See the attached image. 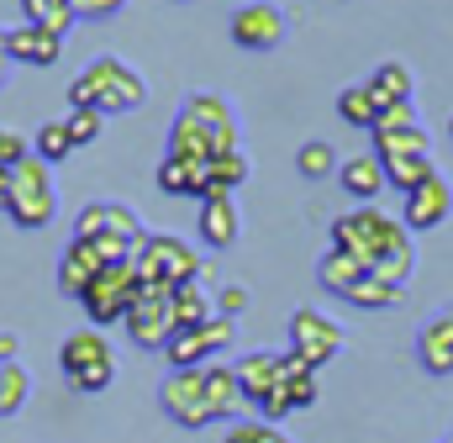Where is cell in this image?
I'll return each mask as SVG.
<instances>
[{
	"instance_id": "obj_1",
	"label": "cell",
	"mask_w": 453,
	"mask_h": 443,
	"mask_svg": "<svg viewBox=\"0 0 453 443\" xmlns=\"http://www.w3.org/2000/svg\"><path fill=\"white\" fill-rule=\"evenodd\" d=\"M169 153L174 159H206V164L222 159V153H237V121H232L222 96L196 90L180 106L174 127H169Z\"/></svg>"
},
{
	"instance_id": "obj_30",
	"label": "cell",
	"mask_w": 453,
	"mask_h": 443,
	"mask_svg": "<svg viewBox=\"0 0 453 443\" xmlns=\"http://www.w3.org/2000/svg\"><path fill=\"white\" fill-rule=\"evenodd\" d=\"M32 396V375L21 364H0V417H16Z\"/></svg>"
},
{
	"instance_id": "obj_4",
	"label": "cell",
	"mask_w": 453,
	"mask_h": 443,
	"mask_svg": "<svg viewBox=\"0 0 453 443\" xmlns=\"http://www.w3.org/2000/svg\"><path fill=\"white\" fill-rule=\"evenodd\" d=\"M58 369H64L69 391H80V396H101V391H111V380H116L111 338H106L101 328L69 332L64 348H58Z\"/></svg>"
},
{
	"instance_id": "obj_44",
	"label": "cell",
	"mask_w": 453,
	"mask_h": 443,
	"mask_svg": "<svg viewBox=\"0 0 453 443\" xmlns=\"http://www.w3.org/2000/svg\"><path fill=\"white\" fill-rule=\"evenodd\" d=\"M449 143H453V116H449Z\"/></svg>"
},
{
	"instance_id": "obj_38",
	"label": "cell",
	"mask_w": 453,
	"mask_h": 443,
	"mask_svg": "<svg viewBox=\"0 0 453 443\" xmlns=\"http://www.w3.org/2000/svg\"><path fill=\"white\" fill-rule=\"evenodd\" d=\"M242 312H248V291H242V285H222V291H217V317H232V323H237Z\"/></svg>"
},
{
	"instance_id": "obj_43",
	"label": "cell",
	"mask_w": 453,
	"mask_h": 443,
	"mask_svg": "<svg viewBox=\"0 0 453 443\" xmlns=\"http://www.w3.org/2000/svg\"><path fill=\"white\" fill-rule=\"evenodd\" d=\"M5 74H11V53H0V85H5Z\"/></svg>"
},
{
	"instance_id": "obj_32",
	"label": "cell",
	"mask_w": 453,
	"mask_h": 443,
	"mask_svg": "<svg viewBox=\"0 0 453 443\" xmlns=\"http://www.w3.org/2000/svg\"><path fill=\"white\" fill-rule=\"evenodd\" d=\"M348 301H353V307H364V312H385V307H395V301H401V291H395L390 280H380V275H364V280L348 291Z\"/></svg>"
},
{
	"instance_id": "obj_29",
	"label": "cell",
	"mask_w": 453,
	"mask_h": 443,
	"mask_svg": "<svg viewBox=\"0 0 453 443\" xmlns=\"http://www.w3.org/2000/svg\"><path fill=\"white\" fill-rule=\"evenodd\" d=\"M338 153H333V143H322V137H311V143H301V153H296V169L306 175V180H333L338 175Z\"/></svg>"
},
{
	"instance_id": "obj_46",
	"label": "cell",
	"mask_w": 453,
	"mask_h": 443,
	"mask_svg": "<svg viewBox=\"0 0 453 443\" xmlns=\"http://www.w3.org/2000/svg\"><path fill=\"white\" fill-rule=\"evenodd\" d=\"M443 443H453V439H443Z\"/></svg>"
},
{
	"instance_id": "obj_18",
	"label": "cell",
	"mask_w": 453,
	"mask_h": 443,
	"mask_svg": "<svg viewBox=\"0 0 453 443\" xmlns=\"http://www.w3.org/2000/svg\"><path fill=\"white\" fill-rule=\"evenodd\" d=\"M158 190L206 201V196H211V164H206V159H174V153H164V164H158Z\"/></svg>"
},
{
	"instance_id": "obj_3",
	"label": "cell",
	"mask_w": 453,
	"mask_h": 443,
	"mask_svg": "<svg viewBox=\"0 0 453 443\" xmlns=\"http://www.w3.org/2000/svg\"><path fill=\"white\" fill-rule=\"evenodd\" d=\"M411 237V227L395 217H385L380 206H353V212H342L338 222H333V248H342V253H353L364 269H374L390 248H401Z\"/></svg>"
},
{
	"instance_id": "obj_41",
	"label": "cell",
	"mask_w": 453,
	"mask_h": 443,
	"mask_svg": "<svg viewBox=\"0 0 453 443\" xmlns=\"http://www.w3.org/2000/svg\"><path fill=\"white\" fill-rule=\"evenodd\" d=\"M16 354H21V338L16 332H0V364H16Z\"/></svg>"
},
{
	"instance_id": "obj_2",
	"label": "cell",
	"mask_w": 453,
	"mask_h": 443,
	"mask_svg": "<svg viewBox=\"0 0 453 443\" xmlns=\"http://www.w3.org/2000/svg\"><path fill=\"white\" fill-rule=\"evenodd\" d=\"M69 106H96L101 116H111V111H142L148 106V80L132 64H121L116 53H101L96 64H85L69 80Z\"/></svg>"
},
{
	"instance_id": "obj_22",
	"label": "cell",
	"mask_w": 453,
	"mask_h": 443,
	"mask_svg": "<svg viewBox=\"0 0 453 443\" xmlns=\"http://www.w3.org/2000/svg\"><path fill=\"white\" fill-rule=\"evenodd\" d=\"M237 227H242V217H237V201L232 196H206L201 201V243L206 248H232L237 243Z\"/></svg>"
},
{
	"instance_id": "obj_8",
	"label": "cell",
	"mask_w": 453,
	"mask_h": 443,
	"mask_svg": "<svg viewBox=\"0 0 453 443\" xmlns=\"http://www.w3.org/2000/svg\"><path fill=\"white\" fill-rule=\"evenodd\" d=\"M132 301H137V264H132V259H127V264H106V269L96 275V285L80 296L90 328H111V323H121V317L132 312Z\"/></svg>"
},
{
	"instance_id": "obj_17",
	"label": "cell",
	"mask_w": 453,
	"mask_h": 443,
	"mask_svg": "<svg viewBox=\"0 0 453 443\" xmlns=\"http://www.w3.org/2000/svg\"><path fill=\"white\" fill-rule=\"evenodd\" d=\"M106 264H101V253H96V243H85V237H74L69 248H64V259H58V291L69 296V301H80L90 285H96V275H101Z\"/></svg>"
},
{
	"instance_id": "obj_5",
	"label": "cell",
	"mask_w": 453,
	"mask_h": 443,
	"mask_svg": "<svg viewBox=\"0 0 453 443\" xmlns=\"http://www.w3.org/2000/svg\"><path fill=\"white\" fill-rule=\"evenodd\" d=\"M374 153H380V164H385V185H395L401 196L417 190L427 175H438V164H433V137H427L422 121H417V127H395V132H374Z\"/></svg>"
},
{
	"instance_id": "obj_25",
	"label": "cell",
	"mask_w": 453,
	"mask_h": 443,
	"mask_svg": "<svg viewBox=\"0 0 453 443\" xmlns=\"http://www.w3.org/2000/svg\"><path fill=\"white\" fill-rule=\"evenodd\" d=\"M364 275H369V269H364L353 253H342V248H327V253H322V264H317V280H322L333 296H342V301H348V291H353Z\"/></svg>"
},
{
	"instance_id": "obj_23",
	"label": "cell",
	"mask_w": 453,
	"mask_h": 443,
	"mask_svg": "<svg viewBox=\"0 0 453 443\" xmlns=\"http://www.w3.org/2000/svg\"><path fill=\"white\" fill-rule=\"evenodd\" d=\"M169 317H174V328H206V323L217 317V296H211L201 280L174 285V296H169Z\"/></svg>"
},
{
	"instance_id": "obj_37",
	"label": "cell",
	"mask_w": 453,
	"mask_h": 443,
	"mask_svg": "<svg viewBox=\"0 0 453 443\" xmlns=\"http://www.w3.org/2000/svg\"><path fill=\"white\" fill-rule=\"evenodd\" d=\"M395 127H417V106H411V101H395V106L380 111L374 132H395Z\"/></svg>"
},
{
	"instance_id": "obj_35",
	"label": "cell",
	"mask_w": 453,
	"mask_h": 443,
	"mask_svg": "<svg viewBox=\"0 0 453 443\" xmlns=\"http://www.w3.org/2000/svg\"><path fill=\"white\" fill-rule=\"evenodd\" d=\"M21 159H32V137H21L16 127H0V169H16Z\"/></svg>"
},
{
	"instance_id": "obj_20",
	"label": "cell",
	"mask_w": 453,
	"mask_h": 443,
	"mask_svg": "<svg viewBox=\"0 0 453 443\" xmlns=\"http://www.w3.org/2000/svg\"><path fill=\"white\" fill-rule=\"evenodd\" d=\"M417 359L427 375H453V307L417 332Z\"/></svg>"
},
{
	"instance_id": "obj_6",
	"label": "cell",
	"mask_w": 453,
	"mask_h": 443,
	"mask_svg": "<svg viewBox=\"0 0 453 443\" xmlns=\"http://www.w3.org/2000/svg\"><path fill=\"white\" fill-rule=\"evenodd\" d=\"M5 217L27 232H42L48 222L58 217V185L48 175V164L32 153L11 169V196H5Z\"/></svg>"
},
{
	"instance_id": "obj_26",
	"label": "cell",
	"mask_w": 453,
	"mask_h": 443,
	"mask_svg": "<svg viewBox=\"0 0 453 443\" xmlns=\"http://www.w3.org/2000/svg\"><path fill=\"white\" fill-rule=\"evenodd\" d=\"M380 111H385V101L374 96V85H369V80H364V85H348V90L338 96V116L348 121V127H364V132H374Z\"/></svg>"
},
{
	"instance_id": "obj_45",
	"label": "cell",
	"mask_w": 453,
	"mask_h": 443,
	"mask_svg": "<svg viewBox=\"0 0 453 443\" xmlns=\"http://www.w3.org/2000/svg\"><path fill=\"white\" fill-rule=\"evenodd\" d=\"M0 53H5V32H0Z\"/></svg>"
},
{
	"instance_id": "obj_27",
	"label": "cell",
	"mask_w": 453,
	"mask_h": 443,
	"mask_svg": "<svg viewBox=\"0 0 453 443\" xmlns=\"http://www.w3.org/2000/svg\"><path fill=\"white\" fill-rule=\"evenodd\" d=\"M369 85H374V96H380L385 106H395V101H411V96H417V80H411V69H406L401 58H385V64L369 74Z\"/></svg>"
},
{
	"instance_id": "obj_24",
	"label": "cell",
	"mask_w": 453,
	"mask_h": 443,
	"mask_svg": "<svg viewBox=\"0 0 453 443\" xmlns=\"http://www.w3.org/2000/svg\"><path fill=\"white\" fill-rule=\"evenodd\" d=\"M211 338L206 328H174L169 332V343H164V359H169V369H206L211 364Z\"/></svg>"
},
{
	"instance_id": "obj_9",
	"label": "cell",
	"mask_w": 453,
	"mask_h": 443,
	"mask_svg": "<svg viewBox=\"0 0 453 443\" xmlns=\"http://www.w3.org/2000/svg\"><path fill=\"white\" fill-rule=\"evenodd\" d=\"M306 407H317V369L301 354H285L280 359V385L258 401V423H280V417L306 412Z\"/></svg>"
},
{
	"instance_id": "obj_14",
	"label": "cell",
	"mask_w": 453,
	"mask_h": 443,
	"mask_svg": "<svg viewBox=\"0 0 453 443\" xmlns=\"http://www.w3.org/2000/svg\"><path fill=\"white\" fill-rule=\"evenodd\" d=\"M453 217V185L449 175L438 169V175H427L417 190H406V206H401V222L411 227V232H433V227H443Z\"/></svg>"
},
{
	"instance_id": "obj_7",
	"label": "cell",
	"mask_w": 453,
	"mask_h": 443,
	"mask_svg": "<svg viewBox=\"0 0 453 443\" xmlns=\"http://www.w3.org/2000/svg\"><path fill=\"white\" fill-rule=\"evenodd\" d=\"M132 264H137V280H158V285H190V280H201V269H206L201 253H196L190 243L169 237V232H148V237L137 243Z\"/></svg>"
},
{
	"instance_id": "obj_36",
	"label": "cell",
	"mask_w": 453,
	"mask_h": 443,
	"mask_svg": "<svg viewBox=\"0 0 453 443\" xmlns=\"http://www.w3.org/2000/svg\"><path fill=\"white\" fill-rule=\"evenodd\" d=\"M69 5H74V21H111L127 0H69Z\"/></svg>"
},
{
	"instance_id": "obj_42",
	"label": "cell",
	"mask_w": 453,
	"mask_h": 443,
	"mask_svg": "<svg viewBox=\"0 0 453 443\" xmlns=\"http://www.w3.org/2000/svg\"><path fill=\"white\" fill-rule=\"evenodd\" d=\"M5 196H11V169H0V206H5Z\"/></svg>"
},
{
	"instance_id": "obj_11",
	"label": "cell",
	"mask_w": 453,
	"mask_h": 443,
	"mask_svg": "<svg viewBox=\"0 0 453 443\" xmlns=\"http://www.w3.org/2000/svg\"><path fill=\"white\" fill-rule=\"evenodd\" d=\"M290 354H301L311 369H322V364H333L342 354V328L327 312L301 307V312H290Z\"/></svg>"
},
{
	"instance_id": "obj_40",
	"label": "cell",
	"mask_w": 453,
	"mask_h": 443,
	"mask_svg": "<svg viewBox=\"0 0 453 443\" xmlns=\"http://www.w3.org/2000/svg\"><path fill=\"white\" fill-rule=\"evenodd\" d=\"M264 433H269V423H232L222 443H264Z\"/></svg>"
},
{
	"instance_id": "obj_10",
	"label": "cell",
	"mask_w": 453,
	"mask_h": 443,
	"mask_svg": "<svg viewBox=\"0 0 453 443\" xmlns=\"http://www.w3.org/2000/svg\"><path fill=\"white\" fill-rule=\"evenodd\" d=\"M158 407L180 428H206L211 423V412H206V369H169L164 385H158Z\"/></svg>"
},
{
	"instance_id": "obj_15",
	"label": "cell",
	"mask_w": 453,
	"mask_h": 443,
	"mask_svg": "<svg viewBox=\"0 0 453 443\" xmlns=\"http://www.w3.org/2000/svg\"><path fill=\"white\" fill-rule=\"evenodd\" d=\"M206 412L211 423H242L248 412V396H242V380H237V364H206Z\"/></svg>"
},
{
	"instance_id": "obj_34",
	"label": "cell",
	"mask_w": 453,
	"mask_h": 443,
	"mask_svg": "<svg viewBox=\"0 0 453 443\" xmlns=\"http://www.w3.org/2000/svg\"><path fill=\"white\" fill-rule=\"evenodd\" d=\"M64 121H69L74 148H90V143L101 137V127H106V116H101L96 106H69V116H64Z\"/></svg>"
},
{
	"instance_id": "obj_39",
	"label": "cell",
	"mask_w": 453,
	"mask_h": 443,
	"mask_svg": "<svg viewBox=\"0 0 453 443\" xmlns=\"http://www.w3.org/2000/svg\"><path fill=\"white\" fill-rule=\"evenodd\" d=\"M206 338H211V348H217V354H226V348H232V338H237V323H232V317H211V323H206Z\"/></svg>"
},
{
	"instance_id": "obj_16",
	"label": "cell",
	"mask_w": 453,
	"mask_h": 443,
	"mask_svg": "<svg viewBox=\"0 0 453 443\" xmlns=\"http://www.w3.org/2000/svg\"><path fill=\"white\" fill-rule=\"evenodd\" d=\"M5 53H11V64L53 69V64H58V53H64V37H58V32H48V27H37V21H21V27H11V32H5Z\"/></svg>"
},
{
	"instance_id": "obj_31",
	"label": "cell",
	"mask_w": 453,
	"mask_h": 443,
	"mask_svg": "<svg viewBox=\"0 0 453 443\" xmlns=\"http://www.w3.org/2000/svg\"><path fill=\"white\" fill-rule=\"evenodd\" d=\"M21 16L37 21V27H48V32H58V37L74 27V5L69 0H21Z\"/></svg>"
},
{
	"instance_id": "obj_19",
	"label": "cell",
	"mask_w": 453,
	"mask_h": 443,
	"mask_svg": "<svg viewBox=\"0 0 453 443\" xmlns=\"http://www.w3.org/2000/svg\"><path fill=\"white\" fill-rule=\"evenodd\" d=\"M338 185L358 201V206H374V196L385 190V164H380V153H353V159H342Z\"/></svg>"
},
{
	"instance_id": "obj_13",
	"label": "cell",
	"mask_w": 453,
	"mask_h": 443,
	"mask_svg": "<svg viewBox=\"0 0 453 443\" xmlns=\"http://www.w3.org/2000/svg\"><path fill=\"white\" fill-rule=\"evenodd\" d=\"M74 237H85V243H96V237H127V243H142L148 227H142V217H137L127 201H90V206L74 217Z\"/></svg>"
},
{
	"instance_id": "obj_33",
	"label": "cell",
	"mask_w": 453,
	"mask_h": 443,
	"mask_svg": "<svg viewBox=\"0 0 453 443\" xmlns=\"http://www.w3.org/2000/svg\"><path fill=\"white\" fill-rule=\"evenodd\" d=\"M242 180H248V159H242V148H237V153H222V159H211V196H232Z\"/></svg>"
},
{
	"instance_id": "obj_21",
	"label": "cell",
	"mask_w": 453,
	"mask_h": 443,
	"mask_svg": "<svg viewBox=\"0 0 453 443\" xmlns=\"http://www.w3.org/2000/svg\"><path fill=\"white\" fill-rule=\"evenodd\" d=\"M280 359H285V354H274V348H253L248 359H237V380H242L248 407H258V401L280 385Z\"/></svg>"
},
{
	"instance_id": "obj_12",
	"label": "cell",
	"mask_w": 453,
	"mask_h": 443,
	"mask_svg": "<svg viewBox=\"0 0 453 443\" xmlns=\"http://www.w3.org/2000/svg\"><path fill=\"white\" fill-rule=\"evenodd\" d=\"M226 32H232V43H237V48H248V53H269V48H280V43H285V11H280V5H269V0L237 5V11H232V21H226Z\"/></svg>"
},
{
	"instance_id": "obj_28",
	"label": "cell",
	"mask_w": 453,
	"mask_h": 443,
	"mask_svg": "<svg viewBox=\"0 0 453 443\" xmlns=\"http://www.w3.org/2000/svg\"><path fill=\"white\" fill-rule=\"evenodd\" d=\"M32 153H37L42 164H64V159L74 153L69 121H42V127H37V137H32Z\"/></svg>"
}]
</instances>
